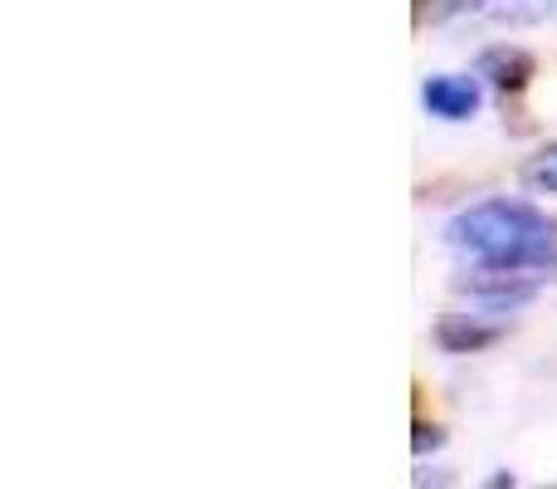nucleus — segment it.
<instances>
[{
  "label": "nucleus",
  "mask_w": 557,
  "mask_h": 489,
  "mask_svg": "<svg viewBox=\"0 0 557 489\" xmlns=\"http://www.w3.org/2000/svg\"><path fill=\"white\" fill-rule=\"evenodd\" d=\"M445 241L470 249L480 265H513V269H548L557 265L553 235L533 206L523 201H480L445 225Z\"/></svg>",
  "instance_id": "obj_1"
},
{
  "label": "nucleus",
  "mask_w": 557,
  "mask_h": 489,
  "mask_svg": "<svg viewBox=\"0 0 557 489\" xmlns=\"http://www.w3.org/2000/svg\"><path fill=\"white\" fill-rule=\"evenodd\" d=\"M455 289L490 308H509V304H523V298L539 289V274H533V269H513V265H484L480 274L460 279Z\"/></svg>",
  "instance_id": "obj_2"
},
{
  "label": "nucleus",
  "mask_w": 557,
  "mask_h": 489,
  "mask_svg": "<svg viewBox=\"0 0 557 489\" xmlns=\"http://www.w3.org/2000/svg\"><path fill=\"white\" fill-rule=\"evenodd\" d=\"M421 103L431 108L435 118H445V123H460V118H470L474 108H480V84L460 78V74H435V78H425Z\"/></svg>",
  "instance_id": "obj_3"
},
{
  "label": "nucleus",
  "mask_w": 557,
  "mask_h": 489,
  "mask_svg": "<svg viewBox=\"0 0 557 489\" xmlns=\"http://www.w3.org/2000/svg\"><path fill=\"white\" fill-rule=\"evenodd\" d=\"M533 54L529 49H519V45H494V49H484L480 54V78H490L499 94H523L529 88V78H533Z\"/></svg>",
  "instance_id": "obj_4"
},
{
  "label": "nucleus",
  "mask_w": 557,
  "mask_h": 489,
  "mask_svg": "<svg viewBox=\"0 0 557 489\" xmlns=\"http://www.w3.org/2000/svg\"><path fill=\"white\" fill-rule=\"evenodd\" d=\"M435 343H441L445 353H484L490 343H499V328L474 323V318H441Z\"/></svg>",
  "instance_id": "obj_5"
},
{
  "label": "nucleus",
  "mask_w": 557,
  "mask_h": 489,
  "mask_svg": "<svg viewBox=\"0 0 557 489\" xmlns=\"http://www.w3.org/2000/svg\"><path fill=\"white\" fill-rule=\"evenodd\" d=\"M484 15L490 20H509V25H533V20L553 15V0H484Z\"/></svg>",
  "instance_id": "obj_6"
},
{
  "label": "nucleus",
  "mask_w": 557,
  "mask_h": 489,
  "mask_svg": "<svg viewBox=\"0 0 557 489\" xmlns=\"http://www.w3.org/2000/svg\"><path fill=\"white\" fill-rule=\"evenodd\" d=\"M523 186L529 192H543V196H557V143H548L543 152H533L529 162H523Z\"/></svg>",
  "instance_id": "obj_7"
},
{
  "label": "nucleus",
  "mask_w": 557,
  "mask_h": 489,
  "mask_svg": "<svg viewBox=\"0 0 557 489\" xmlns=\"http://www.w3.org/2000/svg\"><path fill=\"white\" fill-rule=\"evenodd\" d=\"M445 441V431L441 426H425V421H416V436H411V445H416V455H425V451H435V445Z\"/></svg>",
  "instance_id": "obj_8"
},
{
  "label": "nucleus",
  "mask_w": 557,
  "mask_h": 489,
  "mask_svg": "<svg viewBox=\"0 0 557 489\" xmlns=\"http://www.w3.org/2000/svg\"><path fill=\"white\" fill-rule=\"evenodd\" d=\"M553 25H557V0H553Z\"/></svg>",
  "instance_id": "obj_9"
}]
</instances>
